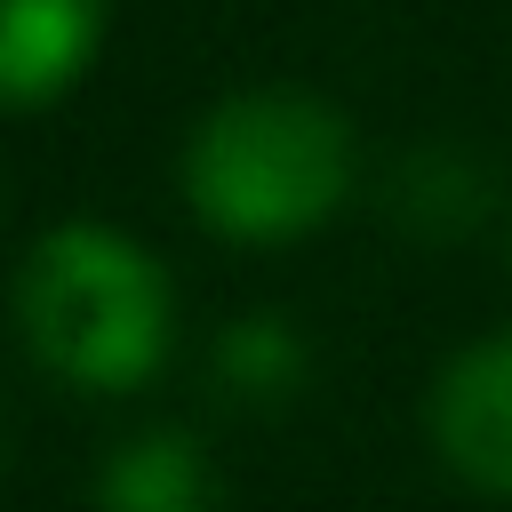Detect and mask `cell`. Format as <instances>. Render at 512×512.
Segmentation results:
<instances>
[{"mask_svg":"<svg viewBox=\"0 0 512 512\" xmlns=\"http://www.w3.org/2000/svg\"><path fill=\"white\" fill-rule=\"evenodd\" d=\"M432 440L456 480L512 504V336L456 352L432 384Z\"/></svg>","mask_w":512,"mask_h":512,"instance_id":"obj_3","label":"cell"},{"mask_svg":"<svg viewBox=\"0 0 512 512\" xmlns=\"http://www.w3.org/2000/svg\"><path fill=\"white\" fill-rule=\"evenodd\" d=\"M208 368H216L224 400H240V408H288L304 392V376H312V344L296 336L288 312H240L216 336Z\"/></svg>","mask_w":512,"mask_h":512,"instance_id":"obj_6","label":"cell"},{"mask_svg":"<svg viewBox=\"0 0 512 512\" xmlns=\"http://www.w3.org/2000/svg\"><path fill=\"white\" fill-rule=\"evenodd\" d=\"M16 328L48 376L80 392H136L176 344V288L144 240L112 224H56L24 256Z\"/></svg>","mask_w":512,"mask_h":512,"instance_id":"obj_1","label":"cell"},{"mask_svg":"<svg viewBox=\"0 0 512 512\" xmlns=\"http://www.w3.org/2000/svg\"><path fill=\"white\" fill-rule=\"evenodd\" d=\"M0 472H8V416H0Z\"/></svg>","mask_w":512,"mask_h":512,"instance_id":"obj_8","label":"cell"},{"mask_svg":"<svg viewBox=\"0 0 512 512\" xmlns=\"http://www.w3.org/2000/svg\"><path fill=\"white\" fill-rule=\"evenodd\" d=\"M352 192V128L304 88H248L200 112L184 144V200L224 240H304Z\"/></svg>","mask_w":512,"mask_h":512,"instance_id":"obj_2","label":"cell"},{"mask_svg":"<svg viewBox=\"0 0 512 512\" xmlns=\"http://www.w3.org/2000/svg\"><path fill=\"white\" fill-rule=\"evenodd\" d=\"M112 24V0H0V104L32 112L80 88Z\"/></svg>","mask_w":512,"mask_h":512,"instance_id":"obj_4","label":"cell"},{"mask_svg":"<svg viewBox=\"0 0 512 512\" xmlns=\"http://www.w3.org/2000/svg\"><path fill=\"white\" fill-rule=\"evenodd\" d=\"M96 512H224V488L192 432L152 424L96 464Z\"/></svg>","mask_w":512,"mask_h":512,"instance_id":"obj_5","label":"cell"},{"mask_svg":"<svg viewBox=\"0 0 512 512\" xmlns=\"http://www.w3.org/2000/svg\"><path fill=\"white\" fill-rule=\"evenodd\" d=\"M392 216H400L416 240H456V232H472V224L488 216V176H480L464 152H448V144L408 152L400 176H392Z\"/></svg>","mask_w":512,"mask_h":512,"instance_id":"obj_7","label":"cell"}]
</instances>
